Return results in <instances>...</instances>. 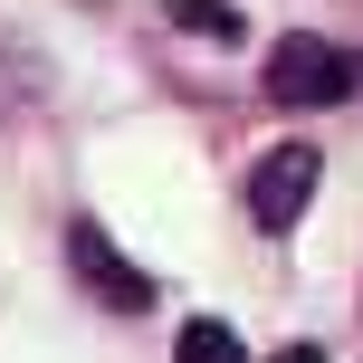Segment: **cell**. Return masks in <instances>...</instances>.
Returning <instances> with one entry per match:
<instances>
[{"label":"cell","instance_id":"6da1fadb","mask_svg":"<svg viewBox=\"0 0 363 363\" xmlns=\"http://www.w3.org/2000/svg\"><path fill=\"white\" fill-rule=\"evenodd\" d=\"M268 96L277 106H345L354 96V57L325 48V38H287V48L268 57Z\"/></svg>","mask_w":363,"mask_h":363},{"label":"cell","instance_id":"7a4b0ae2","mask_svg":"<svg viewBox=\"0 0 363 363\" xmlns=\"http://www.w3.org/2000/svg\"><path fill=\"white\" fill-rule=\"evenodd\" d=\"M315 201V144H277L268 163L249 172V220L258 230H296Z\"/></svg>","mask_w":363,"mask_h":363},{"label":"cell","instance_id":"3957f363","mask_svg":"<svg viewBox=\"0 0 363 363\" xmlns=\"http://www.w3.org/2000/svg\"><path fill=\"white\" fill-rule=\"evenodd\" d=\"M67 258L86 268L96 306H125V315H144V306H153V277H144V268H125V258L106 249V230H96V220H77V230H67Z\"/></svg>","mask_w":363,"mask_h":363},{"label":"cell","instance_id":"277c9868","mask_svg":"<svg viewBox=\"0 0 363 363\" xmlns=\"http://www.w3.org/2000/svg\"><path fill=\"white\" fill-rule=\"evenodd\" d=\"M172 363H249V354H239V335H230V325L191 315V325H182V345H172Z\"/></svg>","mask_w":363,"mask_h":363},{"label":"cell","instance_id":"5b68a950","mask_svg":"<svg viewBox=\"0 0 363 363\" xmlns=\"http://www.w3.org/2000/svg\"><path fill=\"white\" fill-rule=\"evenodd\" d=\"M172 29H201V38H239V10H230V0H172Z\"/></svg>","mask_w":363,"mask_h":363},{"label":"cell","instance_id":"8992f818","mask_svg":"<svg viewBox=\"0 0 363 363\" xmlns=\"http://www.w3.org/2000/svg\"><path fill=\"white\" fill-rule=\"evenodd\" d=\"M277 363H325V354H306V345H296V354H277Z\"/></svg>","mask_w":363,"mask_h":363}]
</instances>
